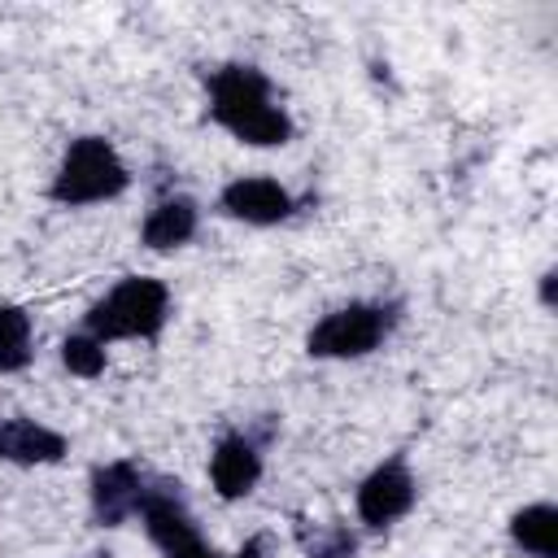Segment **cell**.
<instances>
[{
  "label": "cell",
  "mask_w": 558,
  "mask_h": 558,
  "mask_svg": "<svg viewBox=\"0 0 558 558\" xmlns=\"http://www.w3.org/2000/svg\"><path fill=\"white\" fill-rule=\"evenodd\" d=\"M209 109L214 118L240 135L244 144H283L292 135V122L288 113L270 100V83L253 70V65H222L214 78H209Z\"/></svg>",
  "instance_id": "1"
},
{
  "label": "cell",
  "mask_w": 558,
  "mask_h": 558,
  "mask_svg": "<svg viewBox=\"0 0 558 558\" xmlns=\"http://www.w3.org/2000/svg\"><path fill=\"white\" fill-rule=\"evenodd\" d=\"M166 305H170L166 283L135 275V279H122L100 305H92L87 327L100 344L122 340V336H157L166 323Z\"/></svg>",
  "instance_id": "2"
},
{
  "label": "cell",
  "mask_w": 558,
  "mask_h": 558,
  "mask_svg": "<svg viewBox=\"0 0 558 558\" xmlns=\"http://www.w3.org/2000/svg\"><path fill=\"white\" fill-rule=\"evenodd\" d=\"M126 187V166L122 157L96 140V135H83L65 148L61 157V170L52 179V196L61 205H92V201H109Z\"/></svg>",
  "instance_id": "3"
},
{
  "label": "cell",
  "mask_w": 558,
  "mask_h": 558,
  "mask_svg": "<svg viewBox=\"0 0 558 558\" xmlns=\"http://www.w3.org/2000/svg\"><path fill=\"white\" fill-rule=\"evenodd\" d=\"M388 323L392 318L384 305H344L310 331V353L314 357H362L388 336Z\"/></svg>",
  "instance_id": "4"
},
{
  "label": "cell",
  "mask_w": 558,
  "mask_h": 558,
  "mask_svg": "<svg viewBox=\"0 0 558 558\" xmlns=\"http://www.w3.org/2000/svg\"><path fill=\"white\" fill-rule=\"evenodd\" d=\"M140 510H144L148 536L161 545L166 558H214V549L201 541L192 514L183 510L179 493H170V488H148L144 501H140Z\"/></svg>",
  "instance_id": "5"
},
{
  "label": "cell",
  "mask_w": 558,
  "mask_h": 558,
  "mask_svg": "<svg viewBox=\"0 0 558 558\" xmlns=\"http://www.w3.org/2000/svg\"><path fill=\"white\" fill-rule=\"evenodd\" d=\"M410 506H414V475H410L401 462L375 466V471L362 480V488H357V514H362L371 527H384V523L401 519Z\"/></svg>",
  "instance_id": "6"
},
{
  "label": "cell",
  "mask_w": 558,
  "mask_h": 558,
  "mask_svg": "<svg viewBox=\"0 0 558 558\" xmlns=\"http://www.w3.org/2000/svg\"><path fill=\"white\" fill-rule=\"evenodd\" d=\"M144 480L135 471V462H109L92 475V506H96V519L100 523H122L131 510H140L144 501Z\"/></svg>",
  "instance_id": "7"
},
{
  "label": "cell",
  "mask_w": 558,
  "mask_h": 558,
  "mask_svg": "<svg viewBox=\"0 0 558 558\" xmlns=\"http://www.w3.org/2000/svg\"><path fill=\"white\" fill-rule=\"evenodd\" d=\"M222 209L231 218H240V222L270 227V222H279V218L292 214V196L275 179H235L222 192Z\"/></svg>",
  "instance_id": "8"
},
{
  "label": "cell",
  "mask_w": 558,
  "mask_h": 558,
  "mask_svg": "<svg viewBox=\"0 0 558 558\" xmlns=\"http://www.w3.org/2000/svg\"><path fill=\"white\" fill-rule=\"evenodd\" d=\"M65 453V436L35 418H0V458L17 466L57 462Z\"/></svg>",
  "instance_id": "9"
},
{
  "label": "cell",
  "mask_w": 558,
  "mask_h": 558,
  "mask_svg": "<svg viewBox=\"0 0 558 558\" xmlns=\"http://www.w3.org/2000/svg\"><path fill=\"white\" fill-rule=\"evenodd\" d=\"M257 475H262L257 449H253L244 436H222L218 449H214V458H209V480H214V488H218L222 497H244V493H253Z\"/></svg>",
  "instance_id": "10"
},
{
  "label": "cell",
  "mask_w": 558,
  "mask_h": 558,
  "mask_svg": "<svg viewBox=\"0 0 558 558\" xmlns=\"http://www.w3.org/2000/svg\"><path fill=\"white\" fill-rule=\"evenodd\" d=\"M192 231H196V205L187 196H170L144 218V244L148 248H179L192 240Z\"/></svg>",
  "instance_id": "11"
},
{
  "label": "cell",
  "mask_w": 558,
  "mask_h": 558,
  "mask_svg": "<svg viewBox=\"0 0 558 558\" xmlns=\"http://www.w3.org/2000/svg\"><path fill=\"white\" fill-rule=\"evenodd\" d=\"M510 532H514V545L527 549V554H536V558H554L558 554V510L545 506V501L519 510L514 523H510Z\"/></svg>",
  "instance_id": "12"
},
{
  "label": "cell",
  "mask_w": 558,
  "mask_h": 558,
  "mask_svg": "<svg viewBox=\"0 0 558 558\" xmlns=\"http://www.w3.org/2000/svg\"><path fill=\"white\" fill-rule=\"evenodd\" d=\"M31 362V318L17 305H0V371H22Z\"/></svg>",
  "instance_id": "13"
},
{
  "label": "cell",
  "mask_w": 558,
  "mask_h": 558,
  "mask_svg": "<svg viewBox=\"0 0 558 558\" xmlns=\"http://www.w3.org/2000/svg\"><path fill=\"white\" fill-rule=\"evenodd\" d=\"M61 362H65L74 375L92 379V375L105 371V344H100L96 336H70V340L61 344Z\"/></svg>",
  "instance_id": "14"
},
{
  "label": "cell",
  "mask_w": 558,
  "mask_h": 558,
  "mask_svg": "<svg viewBox=\"0 0 558 558\" xmlns=\"http://www.w3.org/2000/svg\"><path fill=\"white\" fill-rule=\"evenodd\" d=\"M349 554H353V536L349 532H331V541L314 558H349Z\"/></svg>",
  "instance_id": "15"
},
{
  "label": "cell",
  "mask_w": 558,
  "mask_h": 558,
  "mask_svg": "<svg viewBox=\"0 0 558 558\" xmlns=\"http://www.w3.org/2000/svg\"><path fill=\"white\" fill-rule=\"evenodd\" d=\"M235 558H266V554H262V541H248V545H244Z\"/></svg>",
  "instance_id": "16"
}]
</instances>
